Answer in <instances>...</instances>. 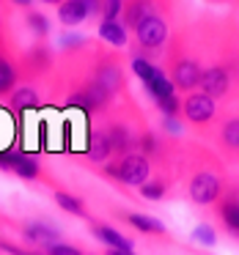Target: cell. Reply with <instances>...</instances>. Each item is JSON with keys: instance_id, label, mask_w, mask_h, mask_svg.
Here are the masks:
<instances>
[{"instance_id": "22", "label": "cell", "mask_w": 239, "mask_h": 255, "mask_svg": "<svg viewBox=\"0 0 239 255\" xmlns=\"http://www.w3.org/2000/svg\"><path fill=\"white\" fill-rule=\"evenodd\" d=\"M146 85V91H149V96H151V99H165V96H171V94H176V88H173V83H171V80H168L165 77V74H157V77L154 80H149V83H143Z\"/></svg>"}, {"instance_id": "21", "label": "cell", "mask_w": 239, "mask_h": 255, "mask_svg": "<svg viewBox=\"0 0 239 255\" xmlns=\"http://www.w3.org/2000/svg\"><path fill=\"white\" fill-rule=\"evenodd\" d=\"M25 25H28L30 33H33L39 41H44L47 36H50V19H47L41 11H30L28 8V14H25Z\"/></svg>"}, {"instance_id": "29", "label": "cell", "mask_w": 239, "mask_h": 255, "mask_svg": "<svg viewBox=\"0 0 239 255\" xmlns=\"http://www.w3.org/2000/svg\"><path fill=\"white\" fill-rule=\"evenodd\" d=\"M58 44H61V50H77V47L85 44V39L80 33H63L61 39H58Z\"/></svg>"}, {"instance_id": "33", "label": "cell", "mask_w": 239, "mask_h": 255, "mask_svg": "<svg viewBox=\"0 0 239 255\" xmlns=\"http://www.w3.org/2000/svg\"><path fill=\"white\" fill-rule=\"evenodd\" d=\"M105 255H135V253H132V250H110V247H107Z\"/></svg>"}, {"instance_id": "35", "label": "cell", "mask_w": 239, "mask_h": 255, "mask_svg": "<svg viewBox=\"0 0 239 255\" xmlns=\"http://www.w3.org/2000/svg\"><path fill=\"white\" fill-rule=\"evenodd\" d=\"M41 3H50V6H61L63 0H41Z\"/></svg>"}, {"instance_id": "28", "label": "cell", "mask_w": 239, "mask_h": 255, "mask_svg": "<svg viewBox=\"0 0 239 255\" xmlns=\"http://www.w3.org/2000/svg\"><path fill=\"white\" fill-rule=\"evenodd\" d=\"M47 255H83L77 247H72V244H63V242H55V244H47L44 247Z\"/></svg>"}, {"instance_id": "26", "label": "cell", "mask_w": 239, "mask_h": 255, "mask_svg": "<svg viewBox=\"0 0 239 255\" xmlns=\"http://www.w3.org/2000/svg\"><path fill=\"white\" fill-rule=\"evenodd\" d=\"M157 107H160L162 116H171V118H176L179 113H182V102H179L176 94L165 96V99H157Z\"/></svg>"}, {"instance_id": "18", "label": "cell", "mask_w": 239, "mask_h": 255, "mask_svg": "<svg viewBox=\"0 0 239 255\" xmlns=\"http://www.w3.org/2000/svg\"><path fill=\"white\" fill-rule=\"evenodd\" d=\"M19 80V72L6 55H0V96H8Z\"/></svg>"}, {"instance_id": "20", "label": "cell", "mask_w": 239, "mask_h": 255, "mask_svg": "<svg viewBox=\"0 0 239 255\" xmlns=\"http://www.w3.org/2000/svg\"><path fill=\"white\" fill-rule=\"evenodd\" d=\"M55 203L61 206L63 211H69V214H74V217H83V220H88V211H85V203L77 198V195H72V192H63V189H58L55 195Z\"/></svg>"}, {"instance_id": "9", "label": "cell", "mask_w": 239, "mask_h": 255, "mask_svg": "<svg viewBox=\"0 0 239 255\" xmlns=\"http://www.w3.org/2000/svg\"><path fill=\"white\" fill-rule=\"evenodd\" d=\"M22 239L28 244H36V247L44 250L47 244L61 242V231L47 220H33V222H28V225H22Z\"/></svg>"}, {"instance_id": "6", "label": "cell", "mask_w": 239, "mask_h": 255, "mask_svg": "<svg viewBox=\"0 0 239 255\" xmlns=\"http://www.w3.org/2000/svg\"><path fill=\"white\" fill-rule=\"evenodd\" d=\"M217 217H220L223 228L239 239V189L237 187L223 189L220 200H217Z\"/></svg>"}, {"instance_id": "12", "label": "cell", "mask_w": 239, "mask_h": 255, "mask_svg": "<svg viewBox=\"0 0 239 255\" xmlns=\"http://www.w3.org/2000/svg\"><path fill=\"white\" fill-rule=\"evenodd\" d=\"M94 83H99L110 96L116 94V91H121V85H124V74H121V69H118V63H113V61L102 63V66L96 69Z\"/></svg>"}, {"instance_id": "17", "label": "cell", "mask_w": 239, "mask_h": 255, "mask_svg": "<svg viewBox=\"0 0 239 255\" xmlns=\"http://www.w3.org/2000/svg\"><path fill=\"white\" fill-rule=\"evenodd\" d=\"M99 36L105 41H110L113 47H124V44H127V28H124L118 19H102Z\"/></svg>"}, {"instance_id": "34", "label": "cell", "mask_w": 239, "mask_h": 255, "mask_svg": "<svg viewBox=\"0 0 239 255\" xmlns=\"http://www.w3.org/2000/svg\"><path fill=\"white\" fill-rule=\"evenodd\" d=\"M14 6H19V8H30L33 6V0H11Z\"/></svg>"}, {"instance_id": "13", "label": "cell", "mask_w": 239, "mask_h": 255, "mask_svg": "<svg viewBox=\"0 0 239 255\" xmlns=\"http://www.w3.org/2000/svg\"><path fill=\"white\" fill-rule=\"evenodd\" d=\"M91 231H94V236L99 239L102 244H107L110 250H132V239H127L124 233H118L116 228L102 225V222H94Z\"/></svg>"}, {"instance_id": "31", "label": "cell", "mask_w": 239, "mask_h": 255, "mask_svg": "<svg viewBox=\"0 0 239 255\" xmlns=\"http://www.w3.org/2000/svg\"><path fill=\"white\" fill-rule=\"evenodd\" d=\"M162 127H165V132H171V134H179V132H182V124H179V118H171V116H162Z\"/></svg>"}, {"instance_id": "2", "label": "cell", "mask_w": 239, "mask_h": 255, "mask_svg": "<svg viewBox=\"0 0 239 255\" xmlns=\"http://www.w3.org/2000/svg\"><path fill=\"white\" fill-rule=\"evenodd\" d=\"M223 189H226L223 187V176L217 170H212V167H198V170L193 173V178H190V184H187V195L195 206L217 203Z\"/></svg>"}, {"instance_id": "1", "label": "cell", "mask_w": 239, "mask_h": 255, "mask_svg": "<svg viewBox=\"0 0 239 255\" xmlns=\"http://www.w3.org/2000/svg\"><path fill=\"white\" fill-rule=\"evenodd\" d=\"M105 176L124 184V187H140L143 181L151 178V159L143 156L140 151H129V154L116 156L113 162H107Z\"/></svg>"}, {"instance_id": "24", "label": "cell", "mask_w": 239, "mask_h": 255, "mask_svg": "<svg viewBox=\"0 0 239 255\" xmlns=\"http://www.w3.org/2000/svg\"><path fill=\"white\" fill-rule=\"evenodd\" d=\"M132 72L138 74L143 83H149V80H154L157 74H160V69H157L151 61H146V58H135V61H132Z\"/></svg>"}, {"instance_id": "8", "label": "cell", "mask_w": 239, "mask_h": 255, "mask_svg": "<svg viewBox=\"0 0 239 255\" xmlns=\"http://www.w3.org/2000/svg\"><path fill=\"white\" fill-rule=\"evenodd\" d=\"M198 88L204 91L206 96L217 99V96H226L228 88H231V74H228L226 66H209L201 72V83Z\"/></svg>"}, {"instance_id": "27", "label": "cell", "mask_w": 239, "mask_h": 255, "mask_svg": "<svg viewBox=\"0 0 239 255\" xmlns=\"http://www.w3.org/2000/svg\"><path fill=\"white\" fill-rule=\"evenodd\" d=\"M124 11V0H102V19H118Z\"/></svg>"}, {"instance_id": "3", "label": "cell", "mask_w": 239, "mask_h": 255, "mask_svg": "<svg viewBox=\"0 0 239 255\" xmlns=\"http://www.w3.org/2000/svg\"><path fill=\"white\" fill-rule=\"evenodd\" d=\"M0 170L14 173V176L25 178V181H36L41 178V165L36 156L25 154V151H0Z\"/></svg>"}, {"instance_id": "10", "label": "cell", "mask_w": 239, "mask_h": 255, "mask_svg": "<svg viewBox=\"0 0 239 255\" xmlns=\"http://www.w3.org/2000/svg\"><path fill=\"white\" fill-rule=\"evenodd\" d=\"M85 154H88L91 162H107V159H113V143H110V137H107V129L105 127L91 129L88 145H85Z\"/></svg>"}, {"instance_id": "15", "label": "cell", "mask_w": 239, "mask_h": 255, "mask_svg": "<svg viewBox=\"0 0 239 255\" xmlns=\"http://www.w3.org/2000/svg\"><path fill=\"white\" fill-rule=\"evenodd\" d=\"M58 19L66 28H74V25L88 19V8L83 6V0H63L61 6H58Z\"/></svg>"}, {"instance_id": "25", "label": "cell", "mask_w": 239, "mask_h": 255, "mask_svg": "<svg viewBox=\"0 0 239 255\" xmlns=\"http://www.w3.org/2000/svg\"><path fill=\"white\" fill-rule=\"evenodd\" d=\"M193 239H195L198 244H204V247H215V242H217V233H215V228H212V225H206V222H201V225L193 231Z\"/></svg>"}, {"instance_id": "4", "label": "cell", "mask_w": 239, "mask_h": 255, "mask_svg": "<svg viewBox=\"0 0 239 255\" xmlns=\"http://www.w3.org/2000/svg\"><path fill=\"white\" fill-rule=\"evenodd\" d=\"M182 113L184 118H187L190 124H209L212 118H215L217 107H215V99L212 96H206L204 91H198V94H187V99L182 102Z\"/></svg>"}, {"instance_id": "32", "label": "cell", "mask_w": 239, "mask_h": 255, "mask_svg": "<svg viewBox=\"0 0 239 255\" xmlns=\"http://www.w3.org/2000/svg\"><path fill=\"white\" fill-rule=\"evenodd\" d=\"M83 6L88 8V17L91 14H102V0H83Z\"/></svg>"}, {"instance_id": "5", "label": "cell", "mask_w": 239, "mask_h": 255, "mask_svg": "<svg viewBox=\"0 0 239 255\" xmlns=\"http://www.w3.org/2000/svg\"><path fill=\"white\" fill-rule=\"evenodd\" d=\"M135 36H138L143 50H160L168 39V25L160 14H151V17H146L143 22L135 28Z\"/></svg>"}, {"instance_id": "30", "label": "cell", "mask_w": 239, "mask_h": 255, "mask_svg": "<svg viewBox=\"0 0 239 255\" xmlns=\"http://www.w3.org/2000/svg\"><path fill=\"white\" fill-rule=\"evenodd\" d=\"M0 250H3V253H8V255H47V253H33V250H22V247H17V244H11V242H3V239H0Z\"/></svg>"}, {"instance_id": "11", "label": "cell", "mask_w": 239, "mask_h": 255, "mask_svg": "<svg viewBox=\"0 0 239 255\" xmlns=\"http://www.w3.org/2000/svg\"><path fill=\"white\" fill-rule=\"evenodd\" d=\"M39 107V94L33 85H19L8 94V110L11 113H28Z\"/></svg>"}, {"instance_id": "16", "label": "cell", "mask_w": 239, "mask_h": 255, "mask_svg": "<svg viewBox=\"0 0 239 255\" xmlns=\"http://www.w3.org/2000/svg\"><path fill=\"white\" fill-rule=\"evenodd\" d=\"M151 14H157L151 0H132V3L124 8V28H132L135 30L146 17H151Z\"/></svg>"}, {"instance_id": "7", "label": "cell", "mask_w": 239, "mask_h": 255, "mask_svg": "<svg viewBox=\"0 0 239 255\" xmlns=\"http://www.w3.org/2000/svg\"><path fill=\"white\" fill-rule=\"evenodd\" d=\"M201 63L193 61V58H179L176 63H173V72H171V83L173 88H182V91H193L198 88L201 83Z\"/></svg>"}, {"instance_id": "14", "label": "cell", "mask_w": 239, "mask_h": 255, "mask_svg": "<svg viewBox=\"0 0 239 255\" xmlns=\"http://www.w3.org/2000/svg\"><path fill=\"white\" fill-rule=\"evenodd\" d=\"M124 220L129 222V225L135 228V231L140 233H151V236H168V228L162 225L157 217H149V214H138V211H129V214H124Z\"/></svg>"}, {"instance_id": "19", "label": "cell", "mask_w": 239, "mask_h": 255, "mask_svg": "<svg viewBox=\"0 0 239 255\" xmlns=\"http://www.w3.org/2000/svg\"><path fill=\"white\" fill-rule=\"evenodd\" d=\"M220 145L231 154H239V118H228L220 127Z\"/></svg>"}, {"instance_id": "23", "label": "cell", "mask_w": 239, "mask_h": 255, "mask_svg": "<svg viewBox=\"0 0 239 255\" xmlns=\"http://www.w3.org/2000/svg\"><path fill=\"white\" fill-rule=\"evenodd\" d=\"M140 195H143L146 200H162L165 198V192H168V178H149V181H143L140 184Z\"/></svg>"}]
</instances>
